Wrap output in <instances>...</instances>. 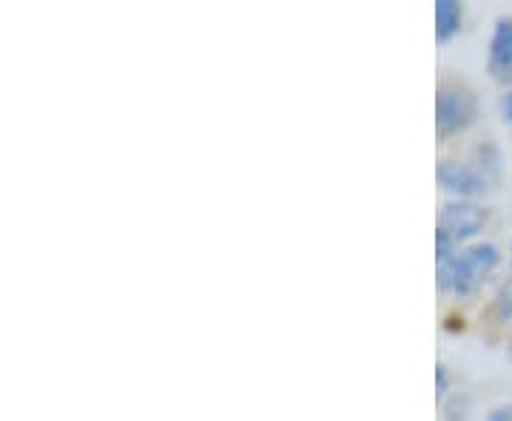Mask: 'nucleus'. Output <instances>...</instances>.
<instances>
[{
  "label": "nucleus",
  "mask_w": 512,
  "mask_h": 421,
  "mask_svg": "<svg viewBox=\"0 0 512 421\" xmlns=\"http://www.w3.org/2000/svg\"><path fill=\"white\" fill-rule=\"evenodd\" d=\"M478 117V100L473 89L461 83H441L436 94V129L441 137H453L467 131Z\"/></svg>",
  "instance_id": "f03ea898"
},
{
  "label": "nucleus",
  "mask_w": 512,
  "mask_h": 421,
  "mask_svg": "<svg viewBox=\"0 0 512 421\" xmlns=\"http://www.w3.org/2000/svg\"><path fill=\"white\" fill-rule=\"evenodd\" d=\"M487 222H490V211L481 208L476 200H450L441 208L439 228L461 245L476 239L487 228Z\"/></svg>",
  "instance_id": "7ed1b4c3"
},
{
  "label": "nucleus",
  "mask_w": 512,
  "mask_h": 421,
  "mask_svg": "<svg viewBox=\"0 0 512 421\" xmlns=\"http://www.w3.org/2000/svg\"><path fill=\"white\" fill-rule=\"evenodd\" d=\"M436 387H439V396H447V390H450V373H447L444 365H439V370H436Z\"/></svg>",
  "instance_id": "6e6552de"
},
{
  "label": "nucleus",
  "mask_w": 512,
  "mask_h": 421,
  "mask_svg": "<svg viewBox=\"0 0 512 421\" xmlns=\"http://www.w3.org/2000/svg\"><path fill=\"white\" fill-rule=\"evenodd\" d=\"M498 262H501V254L490 242L467 245L456 257L439 265V288L444 293H453L458 299H470L495 274Z\"/></svg>",
  "instance_id": "f257e3e1"
},
{
  "label": "nucleus",
  "mask_w": 512,
  "mask_h": 421,
  "mask_svg": "<svg viewBox=\"0 0 512 421\" xmlns=\"http://www.w3.org/2000/svg\"><path fill=\"white\" fill-rule=\"evenodd\" d=\"M436 177H439L441 188L447 194H453L456 200H476L484 191L493 188V185L487 183V177L478 171L473 160H453V157H447V160L439 163Z\"/></svg>",
  "instance_id": "20e7f679"
},
{
  "label": "nucleus",
  "mask_w": 512,
  "mask_h": 421,
  "mask_svg": "<svg viewBox=\"0 0 512 421\" xmlns=\"http://www.w3.org/2000/svg\"><path fill=\"white\" fill-rule=\"evenodd\" d=\"M461 23H464V9L456 0H439L436 3V37L441 43L453 40L461 32Z\"/></svg>",
  "instance_id": "423d86ee"
},
{
  "label": "nucleus",
  "mask_w": 512,
  "mask_h": 421,
  "mask_svg": "<svg viewBox=\"0 0 512 421\" xmlns=\"http://www.w3.org/2000/svg\"><path fill=\"white\" fill-rule=\"evenodd\" d=\"M501 114H504V123L512 129V92L504 94V100H501Z\"/></svg>",
  "instance_id": "9d476101"
},
{
  "label": "nucleus",
  "mask_w": 512,
  "mask_h": 421,
  "mask_svg": "<svg viewBox=\"0 0 512 421\" xmlns=\"http://www.w3.org/2000/svg\"><path fill=\"white\" fill-rule=\"evenodd\" d=\"M473 163H476L478 171L487 177V183H498V177H501V151H498L493 143H481V146H476V151H473Z\"/></svg>",
  "instance_id": "0eeeda50"
},
{
  "label": "nucleus",
  "mask_w": 512,
  "mask_h": 421,
  "mask_svg": "<svg viewBox=\"0 0 512 421\" xmlns=\"http://www.w3.org/2000/svg\"><path fill=\"white\" fill-rule=\"evenodd\" d=\"M487 421H512V407H495L490 410Z\"/></svg>",
  "instance_id": "1a4fd4ad"
},
{
  "label": "nucleus",
  "mask_w": 512,
  "mask_h": 421,
  "mask_svg": "<svg viewBox=\"0 0 512 421\" xmlns=\"http://www.w3.org/2000/svg\"><path fill=\"white\" fill-rule=\"evenodd\" d=\"M487 72L495 83L512 86V18L495 20L490 52H487Z\"/></svg>",
  "instance_id": "39448f33"
}]
</instances>
